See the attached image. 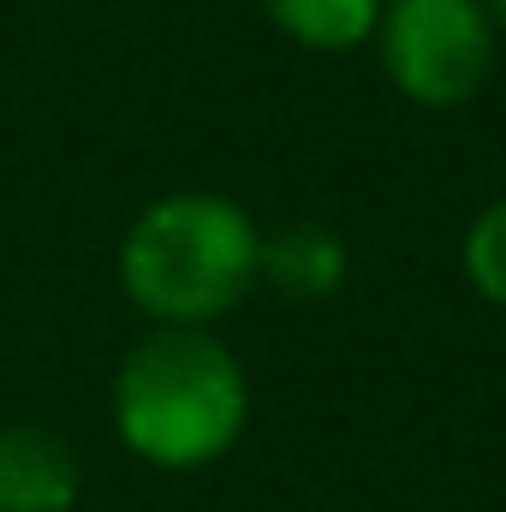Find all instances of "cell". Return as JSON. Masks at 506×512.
<instances>
[{"label":"cell","mask_w":506,"mask_h":512,"mask_svg":"<svg viewBox=\"0 0 506 512\" xmlns=\"http://www.w3.org/2000/svg\"><path fill=\"white\" fill-rule=\"evenodd\" d=\"M381 6L387 0H262V18L304 54H352L370 48Z\"/></svg>","instance_id":"8992f818"},{"label":"cell","mask_w":506,"mask_h":512,"mask_svg":"<svg viewBox=\"0 0 506 512\" xmlns=\"http://www.w3.org/2000/svg\"><path fill=\"white\" fill-rule=\"evenodd\" d=\"M352 251L328 221H286L274 233H262L256 251V286L292 298V304H322L346 286Z\"/></svg>","instance_id":"5b68a950"},{"label":"cell","mask_w":506,"mask_h":512,"mask_svg":"<svg viewBox=\"0 0 506 512\" xmlns=\"http://www.w3.org/2000/svg\"><path fill=\"white\" fill-rule=\"evenodd\" d=\"M370 48L411 108L447 114L483 96L501 36L483 0H387Z\"/></svg>","instance_id":"3957f363"},{"label":"cell","mask_w":506,"mask_h":512,"mask_svg":"<svg viewBox=\"0 0 506 512\" xmlns=\"http://www.w3.org/2000/svg\"><path fill=\"white\" fill-rule=\"evenodd\" d=\"M459 268H465V286L506 316V197H495L459 239Z\"/></svg>","instance_id":"52a82bcc"},{"label":"cell","mask_w":506,"mask_h":512,"mask_svg":"<svg viewBox=\"0 0 506 512\" xmlns=\"http://www.w3.org/2000/svg\"><path fill=\"white\" fill-rule=\"evenodd\" d=\"M84 459L48 423H0V512H78Z\"/></svg>","instance_id":"277c9868"},{"label":"cell","mask_w":506,"mask_h":512,"mask_svg":"<svg viewBox=\"0 0 506 512\" xmlns=\"http://www.w3.org/2000/svg\"><path fill=\"white\" fill-rule=\"evenodd\" d=\"M114 435L155 471L221 465L251 423V376L215 328H149L114 370Z\"/></svg>","instance_id":"6da1fadb"},{"label":"cell","mask_w":506,"mask_h":512,"mask_svg":"<svg viewBox=\"0 0 506 512\" xmlns=\"http://www.w3.org/2000/svg\"><path fill=\"white\" fill-rule=\"evenodd\" d=\"M262 227L227 191H167L120 239V286L149 328H215L256 292Z\"/></svg>","instance_id":"7a4b0ae2"},{"label":"cell","mask_w":506,"mask_h":512,"mask_svg":"<svg viewBox=\"0 0 506 512\" xmlns=\"http://www.w3.org/2000/svg\"><path fill=\"white\" fill-rule=\"evenodd\" d=\"M483 6H489V18H495V36L506 42V0H483Z\"/></svg>","instance_id":"ba28073f"}]
</instances>
